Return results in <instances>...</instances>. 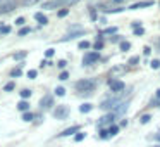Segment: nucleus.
Returning <instances> with one entry per match:
<instances>
[{"label":"nucleus","mask_w":160,"mask_h":147,"mask_svg":"<svg viewBox=\"0 0 160 147\" xmlns=\"http://www.w3.org/2000/svg\"><path fill=\"white\" fill-rule=\"evenodd\" d=\"M150 66H152L153 69H160V59H153L152 63H150Z\"/></svg>","instance_id":"obj_33"},{"label":"nucleus","mask_w":160,"mask_h":147,"mask_svg":"<svg viewBox=\"0 0 160 147\" xmlns=\"http://www.w3.org/2000/svg\"><path fill=\"white\" fill-rule=\"evenodd\" d=\"M19 76H22V64H19L18 68L11 69V78H19Z\"/></svg>","instance_id":"obj_15"},{"label":"nucleus","mask_w":160,"mask_h":147,"mask_svg":"<svg viewBox=\"0 0 160 147\" xmlns=\"http://www.w3.org/2000/svg\"><path fill=\"white\" fill-rule=\"evenodd\" d=\"M59 2H62V4H64V2H69V0H59Z\"/></svg>","instance_id":"obj_52"},{"label":"nucleus","mask_w":160,"mask_h":147,"mask_svg":"<svg viewBox=\"0 0 160 147\" xmlns=\"http://www.w3.org/2000/svg\"><path fill=\"white\" fill-rule=\"evenodd\" d=\"M114 118H115L114 114L103 116V118H100V123H98V126H100V128H103V126H110L112 123H114Z\"/></svg>","instance_id":"obj_10"},{"label":"nucleus","mask_w":160,"mask_h":147,"mask_svg":"<svg viewBox=\"0 0 160 147\" xmlns=\"http://www.w3.org/2000/svg\"><path fill=\"white\" fill-rule=\"evenodd\" d=\"M155 97H157V99H160V88H158V90H157V94H155Z\"/></svg>","instance_id":"obj_48"},{"label":"nucleus","mask_w":160,"mask_h":147,"mask_svg":"<svg viewBox=\"0 0 160 147\" xmlns=\"http://www.w3.org/2000/svg\"><path fill=\"white\" fill-rule=\"evenodd\" d=\"M40 109L42 111H45V109H50L53 106V95H50V94H47V95H43L42 99H40Z\"/></svg>","instance_id":"obj_6"},{"label":"nucleus","mask_w":160,"mask_h":147,"mask_svg":"<svg viewBox=\"0 0 160 147\" xmlns=\"http://www.w3.org/2000/svg\"><path fill=\"white\" fill-rule=\"evenodd\" d=\"M108 132H110V135H112V137H114V135H117V133H119V126L112 123V125L108 126Z\"/></svg>","instance_id":"obj_27"},{"label":"nucleus","mask_w":160,"mask_h":147,"mask_svg":"<svg viewBox=\"0 0 160 147\" xmlns=\"http://www.w3.org/2000/svg\"><path fill=\"white\" fill-rule=\"evenodd\" d=\"M143 33H145V30H143V28H136V30H134V35H136V36H141Z\"/></svg>","instance_id":"obj_45"},{"label":"nucleus","mask_w":160,"mask_h":147,"mask_svg":"<svg viewBox=\"0 0 160 147\" xmlns=\"http://www.w3.org/2000/svg\"><path fill=\"white\" fill-rule=\"evenodd\" d=\"M131 28H134V30L136 28H141V21H132L131 23Z\"/></svg>","instance_id":"obj_44"},{"label":"nucleus","mask_w":160,"mask_h":147,"mask_svg":"<svg viewBox=\"0 0 160 147\" xmlns=\"http://www.w3.org/2000/svg\"><path fill=\"white\" fill-rule=\"evenodd\" d=\"M12 30H11V26H2V30H0V35H9Z\"/></svg>","instance_id":"obj_35"},{"label":"nucleus","mask_w":160,"mask_h":147,"mask_svg":"<svg viewBox=\"0 0 160 147\" xmlns=\"http://www.w3.org/2000/svg\"><path fill=\"white\" fill-rule=\"evenodd\" d=\"M84 139H86V133L84 132H78L76 135H74V140H76V142H83Z\"/></svg>","instance_id":"obj_25"},{"label":"nucleus","mask_w":160,"mask_h":147,"mask_svg":"<svg viewBox=\"0 0 160 147\" xmlns=\"http://www.w3.org/2000/svg\"><path fill=\"white\" fill-rule=\"evenodd\" d=\"M18 2L14 0H0V14H9V12L16 11Z\"/></svg>","instance_id":"obj_2"},{"label":"nucleus","mask_w":160,"mask_h":147,"mask_svg":"<svg viewBox=\"0 0 160 147\" xmlns=\"http://www.w3.org/2000/svg\"><path fill=\"white\" fill-rule=\"evenodd\" d=\"M69 112H71L69 106H57V107L53 109L52 116H53L55 119H66L67 116H69Z\"/></svg>","instance_id":"obj_3"},{"label":"nucleus","mask_w":160,"mask_h":147,"mask_svg":"<svg viewBox=\"0 0 160 147\" xmlns=\"http://www.w3.org/2000/svg\"><path fill=\"white\" fill-rule=\"evenodd\" d=\"M158 5H160V4H158Z\"/></svg>","instance_id":"obj_55"},{"label":"nucleus","mask_w":160,"mask_h":147,"mask_svg":"<svg viewBox=\"0 0 160 147\" xmlns=\"http://www.w3.org/2000/svg\"><path fill=\"white\" fill-rule=\"evenodd\" d=\"M60 4H62V2H59V0H52V2H45V4L42 5V9H45V11H52V9H57Z\"/></svg>","instance_id":"obj_11"},{"label":"nucleus","mask_w":160,"mask_h":147,"mask_svg":"<svg viewBox=\"0 0 160 147\" xmlns=\"http://www.w3.org/2000/svg\"><path fill=\"white\" fill-rule=\"evenodd\" d=\"M91 109H93V106H91V102H83V104L79 106V111L83 112V114H86V112H90Z\"/></svg>","instance_id":"obj_17"},{"label":"nucleus","mask_w":160,"mask_h":147,"mask_svg":"<svg viewBox=\"0 0 160 147\" xmlns=\"http://www.w3.org/2000/svg\"><path fill=\"white\" fill-rule=\"evenodd\" d=\"M143 54H145V56L148 57L150 54H152V49H150V47H145V49H143Z\"/></svg>","instance_id":"obj_46"},{"label":"nucleus","mask_w":160,"mask_h":147,"mask_svg":"<svg viewBox=\"0 0 160 147\" xmlns=\"http://www.w3.org/2000/svg\"><path fill=\"white\" fill-rule=\"evenodd\" d=\"M38 2H42V0H21L19 4H21L22 7H31V5H36Z\"/></svg>","instance_id":"obj_20"},{"label":"nucleus","mask_w":160,"mask_h":147,"mask_svg":"<svg viewBox=\"0 0 160 147\" xmlns=\"http://www.w3.org/2000/svg\"><path fill=\"white\" fill-rule=\"evenodd\" d=\"M105 14H117V12H124V7H115V9H103Z\"/></svg>","instance_id":"obj_24"},{"label":"nucleus","mask_w":160,"mask_h":147,"mask_svg":"<svg viewBox=\"0 0 160 147\" xmlns=\"http://www.w3.org/2000/svg\"><path fill=\"white\" fill-rule=\"evenodd\" d=\"M103 45H105V42H103V35H98L97 36V40H95V43L91 47H93V50H102L103 49Z\"/></svg>","instance_id":"obj_12"},{"label":"nucleus","mask_w":160,"mask_h":147,"mask_svg":"<svg viewBox=\"0 0 160 147\" xmlns=\"http://www.w3.org/2000/svg\"><path fill=\"white\" fill-rule=\"evenodd\" d=\"M107 83H108V87H110V90L114 92V94H119V92H122V90L126 88L124 81L115 80V78H108V80H107Z\"/></svg>","instance_id":"obj_5"},{"label":"nucleus","mask_w":160,"mask_h":147,"mask_svg":"<svg viewBox=\"0 0 160 147\" xmlns=\"http://www.w3.org/2000/svg\"><path fill=\"white\" fill-rule=\"evenodd\" d=\"M114 109H115V114H124V112L129 109V99H126V101L119 102V104L115 106Z\"/></svg>","instance_id":"obj_8"},{"label":"nucleus","mask_w":160,"mask_h":147,"mask_svg":"<svg viewBox=\"0 0 160 147\" xmlns=\"http://www.w3.org/2000/svg\"><path fill=\"white\" fill-rule=\"evenodd\" d=\"M2 26H4V23H0V30H2Z\"/></svg>","instance_id":"obj_53"},{"label":"nucleus","mask_w":160,"mask_h":147,"mask_svg":"<svg viewBox=\"0 0 160 147\" xmlns=\"http://www.w3.org/2000/svg\"><path fill=\"white\" fill-rule=\"evenodd\" d=\"M35 21H38L42 26L48 24V18H47V16L43 14V12H36V14H35Z\"/></svg>","instance_id":"obj_13"},{"label":"nucleus","mask_w":160,"mask_h":147,"mask_svg":"<svg viewBox=\"0 0 160 147\" xmlns=\"http://www.w3.org/2000/svg\"><path fill=\"white\" fill-rule=\"evenodd\" d=\"M138 63H139V57H138V56H132L131 59H129V63H128V64H129V66H136Z\"/></svg>","instance_id":"obj_32"},{"label":"nucleus","mask_w":160,"mask_h":147,"mask_svg":"<svg viewBox=\"0 0 160 147\" xmlns=\"http://www.w3.org/2000/svg\"><path fill=\"white\" fill-rule=\"evenodd\" d=\"M124 68H121V66H114V68H112V69H110V73H108V76H110V78H114L115 76V74H121V73H124Z\"/></svg>","instance_id":"obj_18"},{"label":"nucleus","mask_w":160,"mask_h":147,"mask_svg":"<svg viewBox=\"0 0 160 147\" xmlns=\"http://www.w3.org/2000/svg\"><path fill=\"white\" fill-rule=\"evenodd\" d=\"M67 14H69V9H60V11L57 12V16H59V18H66Z\"/></svg>","instance_id":"obj_36"},{"label":"nucleus","mask_w":160,"mask_h":147,"mask_svg":"<svg viewBox=\"0 0 160 147\" xmlns=\"http://www.w3.org/2000/svg\"><path fill=\"white\" fill-rule=\"evenodd\" d=\"M98 133H100V135H98V137H100V139L102 140H108V139H110V132H108V128H100V132H98Z\"/></svg>","instance_id":"obj_19"},{"label":"nucleus","mask_w":160,"mask_h":147,"mask_svg":"<svg viewBox=\"0 0 160 147\" xmlns=\"http://www.w3.org/2000/svg\"><path fill=\"white\" fill-rule=\"evenodd\" d=\"M67 78H69V73H67V71H62V73L59 74V80H60V81H66Z\"/></svg>","instance_id":"obj_39"},{"label":"nucleus","mask_w":160,"mask_h":147,"mask_svg":"<svg viewBox=\"0 0 160 147\" xmlns=\"http://www.w3.org/2000/svg\"><path fill=\"white\" fill-rule=\"evenodd\" d=\"M55 95H57V97H64V95H66V88H64V87H57L55 88Z\"/></svg>","instance_id":"obj_29"},{"label":"nucleus","mask_w":160,"mask_h":147,"mask_svg":"<svg viewBox=\"0 0 160 147\" xmlns=\"http://www.w3.org/2000/svg\"><path fill=\"white\" fill-rule=\"evenodd\" d=\"M18 109L21 112H26L29 109V102L26 101V99H21V101H19V104H18Z\"/></svg>","instance_id":"obj_14"},{"label":"nucleus","mask_w":160,"mask_h":147,"mask_svg":"<svg viewBox=\"0 0 160 147\" xmlns=\"http://www.w3.org/2000/svg\"><path fill=\"white\" fill-rule=\"evenodd\" d=\"M97 87V80L93 78H83V80L76 81L74 88L78 90V94H83V92H93V88Z\"/></svg>","instance_id":"obj_1"},{"label":"nucleus","mask_w":160,"mask_h":147,"mask_svg":"<svg viewBox=\"0 0 160 147\" xmlns=\"http://www.w3.org/2000/svg\"><path fill=\"white\" fill-rule=\"evenodd\" d=\"M98 61H100V52H98V50H93V52L84 54V57H83V66H91V64L98 63Z\"/></svg>","instance_id":"obj_4"},{"label":"nucleus","mask_w":160,"mask_h":147,"mask_svg":"<svg viewBox=\"0 0 160 147\" xmlns=\"http://www.w3.org/2000/svg\"><path fill=\"white\" fill-rule=\"evenodd\" d=\"M53 56H55V50H53V49H48V50H45V57H48V59H52Z\"/></svg>","instance_id":"obj_40"},{"label":"nucleus","mask_w":160,"mask_h":147,"mask_svg":"<svg viewBox=\"0 0 160 147\" xmlns=\"http://www.w3.org/2000/svg\"><path fill=\"white\" fill-rule=\"evenodd\" d=\"M157 47H158V49H160V38L157 40Z\"/></svg>","instance_id":"obj_51"},{"label":"nucleus","mask_w":160,"mask_h":147,"mask_svg":"<svg viewBox=\"0 0 160 147\" xmlns=\"http://www.w3.org/2000/svg\"><path fill=\"white\" fill-rule=\"evenodd\" d=\"M29 33H31V28H28V26L19 30V36H26V35H29Z\"/></svg>","instance_id":"obj_30"},{"label":"nucleus","mask_w":160,"mask_h":147,"mask_svg":"<svg viewBox=\"0 0 160 147\" xmlns=\"http://www.w3.org/2000/svg\"><path fill=\"white\" fill-rule=\"evenodd\" d=\"M24 23H26L24 18H18V19H16V24H18V26H24Z\"/></svg>","instance_id":"obj_43"},{"label":"nucleus","mask_w":160,"mask_h":147,"mask_svg":"<svg viewBox=\"0 0 160 147\" xmlns=\"http://www.w3.org/2000/svg\"><path fill=\"white\" fill-rule=\"evenodd\" d=\"M153 4H155L153 0H145V2H136V4H131L128 9H131V11H136V9H146V7H152Z\"/></svg>","instance_id":"obj_7"},{"label":"nucleus","mask_w":160,"mask_h":147,"mask_svg":"<svg viewBox=\"0 0 160 147\" xmlns=\"http://www.w3.org/2000/svg\"><path fill=\"white\" fill-rule=\"evenodd\" d=\"M79 130H81L79 125H74V126H69V128H66L64 132H60L57 137H71V135H74V133H78Z\"/></svg>","instance_id":"obj_9"},{"label":"nucleus","mask_w":160,"mask_h":147,"mask_svg":"<svg viewBox=\"0 0 160 147\" xmlns=\"http://www.w3.org/2000/svg\"><path fill=\"white\" fill-rule=\"evenodd\" d=\"M153 147H160V144H158V145H153Z\"/></svg>","instance_id":"obj_54"},{"label":"nucleus","mask_w":160,"mask_h":147,"mask_svg":"<svg viewBox=\"0 0 160 147\" xmlns=\"http://www.w3.org/2000/svg\"><path fill=\"white\" fill-rule=\"evenodd\" d=\"M26 56H28V52H26V50H22V52H16L14 56H12V59H14V61H24Z\"/></svg>","instance_id":"obj_21"},{"label":"nucleus","mask_w":160,"mask_h":147,"mask_svg":"<svg viewBox=\"0 0 160 147\" xmlns=\"http://www.w3.org/2000/svg\"><path fill=\"white\" fill-rule=\"evenodd\" d=\"M26 76H28L29 80H35V78L38 76V71H36V69H29L28 73H26Z\"/></svg>","instance_id":"obj_28"},{"label":"nucleus","mask_w":160,"mask_h":147,"mask_svg":"<svg viewBox=\"0 0 160 147\" xmlns=\"http://www.w3.org/2000/svg\"><path fill=\"white\" fill-rule=\"evenodd\" d=\"M33 119H35V114H33V112H29V111L22 112V121L29 123V121H33Z\"/></svg>","instance_id":"obj_22"},{"label":"nucleus","mask_w":160,"mask_h":147,"mask_svg":"<svg viewBox=\"0 0 160 147\" xmlns=\"http://www.w3.org/2000/svg\"><path fill=\"white\" fill-rule=\"evenodd\" d=\"M115 4H122V2H124V0H114Z\"/></svg>","instance_id":"obj_49"},{"label":"nucleus","mask_w":160,"mask_h":147,"mask_svg":"<svg viewBox=\"0 0 160 147\" xmlns=\"http://www.w3.org/2000/svg\"><path fill=\"white\" fill-rule=\"evenodd\" d=\"M78 47H79L81 50H86V49H91V43L88 42V40H83V42H79V45H78Z\"/></svg>","instance_id":"obj_26"},{"label":"nucleus","mask_w":160,"mask_h":147,"mask_svg":"<svg viewBox=\"0 0 160 147\" xmlns=\"http://www.w3.org/2000/svg\"><path fill=\"white\" fill-rule=\"evenodd\" d=\"M57 66H59V68H60V69H64V68H66V66H67V61H66V59H60V61H59V63H57Z\"/></svg>","instance_id":"obj_42"},{"label":"nucleus","mask_w":160,"mask_h":147,"mask_svg":"<svg viewBox=\"0 0 160 147\" xmlns=\"http://www.w3.org/2000/svg\"><path fill=\"white\" fill-rule=\"evenodd\" d=\"M114 38H112V42H122V38L121 36H117V35H112Z\"/></svg>","instance_id":"obj_47"},{"label":"nucleus","mask_w":160,"mask_h":147,"mask_svg":"<svg viewBox=\"0 0 160 147\" xmlns=\"http://www.w3.org/2000/svg\"><path fill=\"white\" fill-rule=\"evenodd\" d=\"M150 107H160V99H153L152 102H150Z\"/></svg>","instance_id":"obj_37"},{"label":"nucleus","mask_w":160,"mask_h":147,"mask_svg":"<svg viewBox=\"0 0 160 147\" xmlns=\"http://www.w3.org/2000/svg\"><path fill=\"white\" fill-rule=\"evenodd\" d=\"M90 18H91V21H97V19H98V14H97L95 9H90Z\"/></svg>","instance_id":"obj_38"},{"label":"nucleus","mask_w":160,"mask_h":147,"mask_svg":"<svg viewBox=\"0 0 160 147\" xmlns=\"http://www.w3.org/2000/svg\"><path fill=\"white\" fill-rule=\"evenodd\" d=\"M155 139H157V140H158V142H160V133H157V135H155Z\"/></svg>","instance_id":"obj_50"},{"label":"nucleus","mask_w":160,"mask_h":147,"mask_svg":"<svg viewBox=\"0 0 160 147\" xmlns=\"http://www.w3.org/2000/svg\"><path fill=\"white\" fill-rule=\"evenodd\" d=\"M129 49H131V43H129V42H126V40H122V42H121V45H119V50H121V52H128Z\"/></svg>","instance_id":"obj_23"},{"label":"nucleus","mask_w":160,"mask_h":147,"mask_svg":"<svg viewBox=\"0 0 160 147\" xmlns=\"http://www.w3.org/2000/svg\"><path fill=\"white\" fill-rule=\"evenodd\" d=\"M150 121V114H143L141 118H139V123H141V125H145V123H148Z\"/></svg>","instance_id":"obj_41"},{"label":"nucleus","mask_w":160,"mask_h":147,"mask_svg":"<svg viewBox=\"0 0 160 147\" xmlns=\"http://www.w3.org/2000/svg\"><path fill=\"white\" fill-rule=\"evenodd\" d=\"M117 31H119L117 26H110V28H105L103 31H102V35H105V36H108V35H117Z\"/></svg>","instance_id":"obj_16"},{"label":"nucleus","mask_w":160,"mask_h":147,"mask_svg":"<svg viewBox=\"0 0 160 147\" xmlns=\"http://www.w3.org/2000/svg\"><path fill=\"white\" fill-rule=\"evenodd\" d=\"M31 94H33V92L29 90V88H24V90L21 92V99H28V97H31Z\"/></svg>","instance_id":"obj_31"},{"label":"nucleus","mask_w":160,"mask_h":147,"mask_svg":"<svg viewBox=\"0 0 160 147\" xmlns=\"http://www.w3.org/2000/svg\"><path fill=\"white\" fill-rule=\"evenodd\" d=\"M14 88H16V83H14V81H11V83H7V85L4 87V90H5V92H12Z\"/></svg>","instance_id":"obj_34"}]
</instances>
